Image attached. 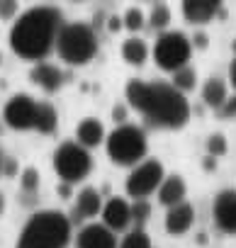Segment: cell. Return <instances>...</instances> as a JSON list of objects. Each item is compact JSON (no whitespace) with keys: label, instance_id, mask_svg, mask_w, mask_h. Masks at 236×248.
<instances>
[{"label":"cell","instance_id":"obj_2","mask_svg":"<svg viewBox=\"0 0 236 248\" xmlns=\"http://www.w3.org/2000/svg\"><path fill=\"white\" fill-rule=\"evenodd\" d=\"M63 27V17L59 8L51 5H37L25 13L13 22L10 27V49L15 56L25 61L42 63L56 46V37Z\"/></svg>","mask_w":236,"mask_h":248},{"label":"cell","instance_id":"obj_15","mask_svg":"<svg viewBox=\"0 0 236 248\" xmlns=\"http://www.w3.org/2000/svg\"><path fill=\"white\" fill-rule=\"evenodd\" d=\"M180 13L190 25H207L217 15H224L221 3H217V0H185Z\"/></svg>","mask_w":236,"mask_h":248},{"label":"cell","instance_id":"obj_30","mask_svg":"<svg viewBox=\"0 0 236 248\" xmlns=\"http://www.w3.org/2000/svg\"><path fill=\"white\" fill-rule=\"evenodd\" d=\"M112 119L117 122V127H120V124H127V105L117 102V105L112 107Z\"/></svg>","mask_w":236,"mask_h":248},{"label":"cell","instance_id":"obj_16","mask_svg":"<svg viewBox=\"0 0 236 248\" xmlns=\"http://www.w3.org/2000/svg\"><path fill=\"white\" fill-rule=\"evenodd\" d=\"M192 221H195V209L192 204L188 202H180L175 207H171L166 212V219H163V226L171 236H185L190 229H192Z\"/></svg>","mask_w":236,"mask_h":248},{"label":"cell","instance_id":"obj_1","mask_svg":"<svg viewBox=\"0 0 236 248\" xmlns=\"http://www.w3.org/2000/svg\"><path fill=\"white\" fill-rule=\"evenodd\" d=\"M125 97L132 109L144 114L146 122L158 129H183L190 119L188 97L171 83L129 78L125 85Z\"/></svg>","mask_w":236,"mask_h":248},{"label":"cell","instance_id":"obj_36","mask_svg":"<svg viewBox=\"0 0 236 248\" xmlns=\"http://www.w3.org/2000/svg\"><path fill=\"white\" fill-rule=\"evenodd\" d=\"M226 80H229V85L236 90V56L231 59V63H229V71H226Z\"/></svg>","mask_w":236,"mask_h":248},{"label":"cell","instance_id":"obj_17","mask_svg":"<svg viewBox=\"0 0 236 248\" xmlns=\"http://www.w3.org/2000/svg\"><path fill=\"white\" fill-rule=\"evenodd\" d=\"M185 195H188V185H185L183 175H178V173L166 175V178H163V183H161V185H158V190H156L158 204H163L166 209H171V207H175V204L185 202Z\"/></svg>","mask_w":236,"mask_h":248},{"label":"cell","instance_id":"obj_23","mask_svg":"<svg viewBox=\"0 0 236 248\" xmlns=\"http://www.w3.org/2000/svg\"><path fill=\"white\" fill-rule=\"evenodd\" d=\"M149 27L156 30V32H168V25H171V8L166 3H154L151 10H149V17H146Z\"/></svg>","mask_w":236,"mask_h":248},{"label":"cell","instance_id":"obj_10","mask_svg":"<svg viewBox=\"0 0 236 248\" xmlns=\"http://www.w3.org/2000/svg\"><path fill=\"white\" fill-rule=\"evenodd\" d=\"M102 224L112 231V233H122V231H129L132 226V202L127 197H120L114 195L110 197L107 202H102Z\"/></svg>","mask_w":236,"mask_h":248},{"label":"cell","instance_id":"obj_11","mask_svg":"<svg viewBox=\"0 0 236 248\" xmlns=\"http://www.w3.org/2000/svg\"><path fill=\"white\" fill-rule=\"evenodd\" d=\"M212 217L219 231L236 233V190H221L214 197Z\"/></svg>","mask_w":236,"mask_h":248},{"label":"cell","instance_id":"obj_9","mask_svg":"<svg viewBox=\"0 0 236 248\" xmlns=\"http://www.w3.org/2000/svg\"><path fill=\"white\" fill-rule=\"evenodd\" d=\"M37 100L27 93H17L13 95L5 107H3V122L5 127L15 129V132H30L34 129V122H37Z\"/></svg>","mask_w":236,"mask_h":248},{"label":"cell","instance_id":"obj_42","mask_svg":"<svg viewBox=\"0 0 236 248\" xmlns=\"http://www.w3.org/2000/svg\"><path fill=\"white\" fill-rule=\"evenodd\" d=\"M234 51H236V39H234Z\"/></svg>","mask_w":236,"mask_h":248},{"label":"cell","instance_id":"obj_3","mask_svg":"<svg viewBox=\"0 0 236 248\" xmlns=\"http://www.w3.org/2000/svg\"><path fill=\"white\" fill-rule=\"evenodd\" d=\"M73 226L68 214L56 209L34 212L22 226L15 248H66L71 243Z\"/></svg>","mask_w":236,"mask_h":248},{"label":"cell","instance_id":"obj_35","mask_svg":"<svg viewBox=\"0 0 236 248\" xmlns=\"http://www.w3.org/2000/svg\"><path fill=\"white\" fill-rule=\"evenodd\" d=\"M56 192L61 195V200H71V197H73V185H68V183H59V185H56Z\"/></svg>","mask_w":236,"mask_h":248},{"label":"cell","instance_id":"obj_37","mask_svg":"<svg viewBox=\"0 0 236 248\" xmlns=\"http://www.w3.org/2000/svg\"><path fill=\"white\" fill-rule=\"evenodd\" d=\"M205 170H217V158L207 156V158H205Z\"/></svg>","mask_w":236,"mask_h":248},{"label":"cell","instance_id":"obj_27","mask_svg":"<svg viewBox=\"0 0 236 248\" xmlns=\"http://www.w3.org/2000/svg\"><path fill=\"white\" fill-rule=\"evenodd\" d=\"M149 217H151V202L149 200H134L132 202V224L137 229H144Z\"/></svg>","mask_w":236,"mask_h":248},{"label":"cell","instance_id":"obj_7","mask_svg":"<svg viewBox=\"0 0 236 248\" xmlns=\"http://www.w3.org/2000/svg\"><path fill=\"white\" fill-rule=\"evenodd\" d=\"M151 54H154V61L161 71L175 73L178 68L188 66V61L192 56V44H190V37H185L183 32L168 30V32L158 34Z\"/></svg>","mask_w":236,"mask_h":248},{"label":"cell","instance_id":"obj_6","mask_svg":"<svg viewBox=\"0 0 236 248\" xmlns=\"http://www.w3.org/2000/svg\"><path fill=\"white\" fill-rule=\"evenodd\" d=\"M51 163H54V170L59 175V183H68V185L83 183L90 175V170H93L90 151L83 149L78 141L59 144L54 156H51Z\"/></svg>","mask_w":236,"mask_h":248},{"label":"cell","instance_id":"obj_39","mask_svg":"<svg viewBox=\"0 0 236 248\" xmlns=\"http://www.w3.org/2000/svg\"><path fill=\"white\" fill-rule=\"evenodd\" d=\"M3 132H5V122H3V119H0V134H3Z\"/></svg>","mask_w":236,"mask_h":248},{"label":"cell","instance_id":"obj_34","mask_svg":"<svg viewBox=\"0 0 236 248\" xmlns=\"http://www.w3.org/2000/svg\"><path fill=\"white\" fill-rule=\"evenodd\" d=\"M125 25H122V15H110L107 17V32H120Z\"/></svg>","mask_w":236,"mask_h":248},{"label":"cell","instance_id":"obj_40","mask_svg":"<svg viewBox=\"0 0 236 248\" xmlns=\"http://www.w3.org/2000/svg\"><path fill=\"white\" fill-rule=\"evenodd\" d=\"M0 63H3V51H0Z\"/></svg>","mask_w":236,"mask_h":248},{"label":"cell","instance_id":"obj_14","mask_svg":"<svg viewBox=\"0 0 236 248\" xmlns=\"http://www.w3.org/2000/svg\"><path fill=\"white\" fill-rule=\"evenodd\" d=\"M30 80H32L39 90L54 95V93H59L61 85H63V71H61L59 66H54V63L42 61V63H34V66L30 68Z\"/></svg>","mask_w":236,"mask_h":248},{"label":"cell","instance_id":"obj_31","mask_svg":"<svg viewBox=\"0 0 236 248\" xmlns=\"http://www.w3.org/2000/svg\"><path fill=\"white\" fill-rule=\"evenodd\" d=\"M0 175L15 178V175H17V161H15V158H3V168H0Z\"/></svg>","mask_w":236,"mask_h":248},{"label":"cell","instance_id":"obj_19","mask_svg":"<svg viewBox=\"0 0 236 248\" xmlns=\"http://www.w3.org/2000/svg\"><path fill=\"white\" fill-rule=\"evenodd\" d=\"M226 100H229V85H226V80L219 78V76L207 78L205 85H202V102H205L207 107H212V109L219 112Z\"/></svg>","mask_w":236,"mask_h":248},{"label":"cell","instance_id":"obj_41","mask_svg":"<svg viewBox=\"0 0 236 248\" xmlns=\"http://www.w3.org/2000/svg\"><path fill=\"white\" fill-rule=\"evenodd\" d=\"M0 168H3V156H0Z\"/></svg>","mask_w":236,"mask_h":248},{"label":"cell","instance_id":"obj_12","mask_svg":"<svg viewBox=\"0 0 236 248\" xmlns=\"http://www.w3.org/2000/svg\"><path fill=\"white\" fill-rule=\"evenodd\" d=\"M100 212H102V197H100L97 187H90L88 185V187L78 190L68 221H71V226H76V224H80L85 219H95Z\"/></svg>","mask_w":236,"mask_h":248},{"label":"cell","instance_id":"obj_22","mask_svg":"<svg viewBox=\"0 0 236 248\" xmlns=\"http://www.w3.org/2000/svg\"><path fill=\"white\" fill-rule=\"evenodd\" d=\"M173 78H171V85L178 90V93H190V90H195V85H197V71L188 63V66H183V68H178L175 73H171Z\"/></svg>","mask_w":236,"mask_h":248},{"label":"cell","instance_id":"obj_8","mask_svg":"<svg viewBox=\"0 0 236 248\" xmlns=\"http://www.w3.org/2000/svg\"><path fill=\"white\" fill-rule=\"evenodd\" d=\"M166 178V168L156 158H144L139 166H134L125 180V192L132 200H146L158 190V185Z\"/></svg>","mask_w":236,"mask_h":248},{"label":"cell","instance_id":"obj_20","mask_svg":"<svg viewBox=\"0 0 236 248\" xmlns=\"http://www.w3.org/2000/svg\"><path fill=\"white\" fill-rule=\"evenodd\" d=\"M120 54H122V59H125V63H129V66H144L146 63V59H149V44L142 39V37H127L125 42H122V46H120Z\"/></svg>","mask_w":236,"mask_h":248},{"label":"cell","instance_id":"obj_28","mask_svg":"<svg viewBox=\"0 0 236 248\" xmlns=\"http://www.w3.org/2000/svg\"><path fill=\"white\" fill-rule=\"evenodd\" d=\"M205 149H207V156H212V158L224 156V154H226V149H229L226 137H224V134H219V132H217V134H209V137H207Z\"/></svg>","mask_w":236,"mask_h":248},{"label":"cell","instance_id":"obj_33","mask_svg":"<svg viewBox=\"0 0 236 248\" xmlns=\"http://www.w3.org/2000/svg\"><path fill=\"white\" fill-rule=\"evenodd\" d=\"M219 114H221V117H236V95L224 102V107L219 109Z\"/></svg>","mask_w":236,"mask_h":248},{"label":"cell","instance_id":"obj_13","mask_svg":"<svg viewBox=\"0 0 236 248\" xmlns=\"http://www.w3.org/2000/svg\"><path fill=\"white\" fill-rule=\"evenodd\" d=\"M76 248H117V233H112L102 221H90L80 226Z\"/></svg>","mask_w":236,"mask_h":248},{"label":"cell","instance_id":"obj_24","mask_svg":"<svg viewBox=\"0 0 236 248\" xmlns=\"http://www.w3.org/2000/svg\"><path fill=\"white\" fill-rule=\"evenodd\" d=\"M117 248H151V238H149V233L144 231V229H129L125 236H122V241L117 243Z\"/></svg>","mask_w":236,"mask_h":248},{"label":"cell","instance_id":"obj_21","mask_svg":"<svg viewBox=\"0 0 236 248\" xmlns=\"http://www.w3.org/2000/svg\"><path fill=\"white\" fill-rule=\"evenodd\" d=\"M56 124H59V114H56L54 105L39 102V105H37V122H34V129H37L39 134H54V132H56Z\"/></svg>","mask_w":236,"mask_h":248},{"label":"cell","instance_id":"obj_4","mask_svg":"<svg viewBox=\"0 0 236 248\" xmlns=\"http://www.w3.org/2000/svg\"><path fill=\"white\" fill-rule=\"evenodd\" d=\"M105 151H107V158L114 166L134 168V166H139L146 158L149 139H146L144 129L137 127V124H120V127H114L107 134Z\"/></svg>","mask_w":236,"mask_h":248},{"label":"cell","instance_id":"obj_25","mask_svg":"<svg viewBox=\"0 0 236 248\" xmlns=\"http://www.w3.org/2000/svg\"><path fill=\"white\" fill-rule=\"evenodd\" d=\"M122 25H125V30H129L132 37H134V34H137L139 30H144V25H146V15H144V10L137 8V5L127 8L125 15H122Z\"/></svg>","mask_w":236,"mask_h":248},{"label":"cell","instance_id":"obj_29","mask_svg":"<svg viewBox=\"0 0 236 248\" xmlns=\"http://www.w3.org/2000/svg\"><path fill=\"white\" fill-rule=\"evenodd\" d=\"M17 15H20V3H15V0H0V20L10 22V20H17Z\"/></svg>","mask_w":236,"mask_h":248},{"label":"cell","instance_id":"obj_26","mask_svg":"<svg viewBox=\"0 0 236 248\" xmlns=\"http://www.w3.org/2000/svg\"><path fill=\"white\" fill-rule=\"evenodd\" d=\"M20 190L25 195H34L39 190V170L34 166H27L25 170H20Z\"/></svg>","mask_w":236,"mask_h":248},{"label":"cell","instance_id":"obj_32","mask_svg":"<svg viewBox=\"0 0 236 248\" xmlns=\"http://www.w3.org/2000/svg\"><path fill=\"white\" fill-rule=\"evenodd\" d=\"M190 44H192L195 49H207V46H209V37H207L205 32H195V37L190 39Z\"/></svg>","mask_w":236,"mask_h":248},{"label":"cell","instance_id":"obj_18","mask_svg":"<svg viewBox=\"0 0 236 248\" xmlns=\"http://www.w3.org/2000/svg\"><path fill=\"white\" fill-rule=\"evenodd\" d=\"M107 139V132L102 127V122L95 119V117H85L78 122V127H76V141L83 146V149H95L100 144H105Z\"/></svg>","mask_w":236,"mask_h":248},{"label":"cell","instance_id":"obj_38","mask_svg":"<svg viewBox=\"0 0 236 248\" xmlns=\"http://www.w3.org/2000/svg\"><path fill=\"white\" fill-rule=\"evenodd\" d=\"M3 214H5V195L0 192V217H3Z\"/></svg>","mask_w":236,"mask_h":248},{"label":"cell","instance_id":"obj_5","mask_svg":"<svg viewBox=\"0 0 236 248\" xmlns=\"http://www.w3.org/2000/svg\"><path fill=\"white\" fill-rule=\"evenodd\" d=\"M56 54L68 66H85L97 54L95 30L85 22H63L56 37Z\"/></svg>","mask_w":236,"mask_h":248}]
</instances>
